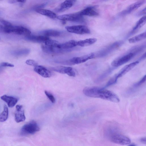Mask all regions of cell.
Listing matches in <instances>:
<instances>
[{
  "instance_id": "cell-1",
  "label": "cell",
  "mask_w": 146,
  "mask_h": 146,
  "mask_svg": "<svg viewBox=\"0 0 146 146\" xmlns=\"http://www.w3.org/2000/svg\"><path fill=\"white\" fill-rule=\"evenodd\" d=\"M83 92L85 95L89 97L99 98L115 103L118 102L120 101L115 94L103 88L86 87L83 89Z\"/></svg>"
},
{
  "instance_id": "cell-2",
  "label": "cell",
  "mask_w": 146,
  "mask_h": 146,
  "mask_svg": "<svg viewBox=\"0 0 146 146\" xmlns=\"http://www.w3.org/2000/svg\"><path fill=\"white\" fill-rule=\"evenodd\" d=\"M105 135L111 142L121 145L130 144V139L126 136L119 133L117 129L111 127L106 130Z\"/></svg>"
},
{
  "instance_id": "cell-3",
  "label": "cell",
  "mask_w": 146,
  "mask_h": 146,
  "mask_svg": "<svg viewBox=\"0 0 146 146\" xmlns=\"http://www.w3.org/2000/svg\"><path fill=\"white\" fill-rule=\"evenodd\" d=\"M40 127L36 122L32 120L25 124L22 127L20 134L23 136L34 134L40 130Z\"/></svg>"
},
{
  "instance_id": "cell-4",
  "label": "cell",
  "mask_w": 146,
  "mask_h": 146,
  "mask_svg": "<svg viewBox=\"0 0 146 146\" xmlns=\"http://www.w3.org/2000/svg\"><path fill=\"white\" fill-rule=\"evenodd\" d=\"M57 18L62 21H69L76 22L84 21L83 16L78 12L74 13L64 14L57 16Z\"/></svg>"
},
{
  "instance_id": "cell-5",
  "label": "cell",
  "mask_w": 146,
  "mask_h": 146,
  "mask_svg": "<svg viewBox=\"0 0 146 146\" xmlns=\"http://www.w3.org/2000/svg\"><path fill=\"white\" fill-rule=\"evenodd\" d=\"M69 32L78 34L83 35L90 33V31L86 26L82 25H78L66 26L65 27Z\"/></svg>"
},
{
  "instance_id": "cell-6",
  "label": "cell",
  "mask_w": 146,
  "mask_h": 146,
  "mask_svg": "<svg viewBox=\"0 0 146 146\" xmlns=\"http://www.w3.org/2000/svg\"><path fill=\"white\" fill-rule=\"evenodd\" d=\"M134 53L130 52L114 60L111 62V64L114 67L120 66L130 60L134 56Z\"/></svg>"
},
{
  "instance_id": "cell-7",
  "label": "cell",
  "mask_w": 146,
  "mask_h": 146,
  "mask_svg": "<svg viewBox=\"0 0 146 146\" xmlns=\"http://www.w3.org/2000/svg\"><path fill=\"white\" fill-rule=\"evenodd\" d=\"M41 48L45 52L49 54H56L70 51L71 49H62L46 45H42Z\"/></svg>"
},
{
  "instance_id": "cell-8",
  "label": "cell",
  "mask_w": 146,
  "mask_h": 146,
  "mask_svg": "<svg viewBox=\"0 0 146 146\" xmlns=\"http://www.w3.org/2000/svg\"><path fill=\"white\" fill-rule=\"evenodd\" d=\"M53 71L61 74H66L70 76L74 77L76 73L73 68L70 67L59 66L52 68Z\"/></svg>"
},
{
  "instance_id": "cell-9",
  "label": "cell",
  "mask_w": 146,
  "mask_h": 146,
  "mask_svg": "<svg viewBox=\"0 0 146 146\" xmlns=\"http://www.w3.org/2000/svg\"><path fill=\"white\" fill-rule=\"evenodd\" d=\"M95 54L94 53H91L80 57H75L69 60L72 64H78L84 63L88 60L94 58Z\"/></svg>"
},
{
  "instance_id": "cell-10",
  "label": "cell",
  "mask_w": 146,
  "mask_h": 146,
  "mask_svg": "<svg viewBox=\"0 0 146 146\" xmlns=\"http://www.w3.org/2000/svg\"><path fill=\"white\" fill-rule=\"evenodd\" d=\"M15 118L17 123L24 121L26 119L23 106L18 105L16 106Z\"/></svg>"
},
{
  "instance_id": "cell-11",
  "label": "cell",
  "mask_w": 146,
  "mask_h": 146,
  "mask_svg": "<svg viewBox=\"0 0 146 146\" xmlns=\"http://www.w3.org/2000/svg\"><path fill=\"white\" fill-rule=\"evenodd\" d=\"M76 0H66L62 3L55 9L57 12L64 11L71 7L75 3Z\"/></svg>"
},
{
  "instance_id": "cell-12",
  "label": "cell",
  "mask_w": 146,
  "mask_h": 146,
  "mask_svg": "<svg viewBox=\"0 0 146 146\" xmlns=\"http://www.w3.org/2000/svg\"><path fill=\"white\" fill-rule=\"evenodd\" d=\"M25 38L26 40L29 41L44 43L46 41L50 39L48 37L42 35H30L25 36Z\"/></svg>"
},
{
  "instance_id": "cell-13",
  "label": "cell",
  "mask_w": 146,
  "mask_h": 146,
  "mask_svg": "<svg viewBox=\"0 0 146 146\" xmlns=\"http://www.w3.org/2000/svg\"><path fill=\"white\" fill-rule=\"evenodd\" d=\"M139 62V61H137L125 66L120 70L118 73L116 74L117 78H118L124 75L133 69Z\"/></svg>"
},
{
  "instance_id": "cell-14",
  "label": "cell",
  "mask_w": 146,
  "mask_h": 146,
  "mask_svg": "<svg viewBox=\"0 0 146 146\" xmlns=\"http://www.w3.org/2000/svg\"><path fill=\"white\" fill-rule=\"evenodd\" d=\"M34 70L37 73L44 78H49L51 76L50 72L42 66L37 65L35 66Z\"/></svg>"
},
{
  "instance_id": "cell-15",
  "label": "cell",
  "mask_w": 146,
  "mask_h": 146,
  "mask_svg": "<svg viewBox=\"0 0 146 146\" xmlns=\"http://www.w3.org/2000/svg\"><path fill=\"white\" fill-rule=\"evenodd\" d=\"M1 100L6 102L9 108L13 107L18 101L19 99L15 97L4 95L1 97Z\"/></svg>"
},
{
  "instance_id": "cell-16",
  "label": "cell",
  "mask_w": 146,
  "mask_h": 146,
  "mask_svg": "<svg viewBox=\"0 0 146 146\" xmlns=\"http://www.w3.org/2000/svg\"><path fill=\"white\" fill-rule=\"evenodd\" d=\"M12 33L26 36L30 35L31 32L28 29L23 27L13 26Z\"/></svg>"
},
{
  "instance_id": "cell-17",
  "label": "cell",
  "mask_w": 146,
  "mask_h": 146,
  "mask_svg": "<svg viewBox=\"0 0 146 146\" xmlns=\"http://www.w3.org/2000/svg\"><path fill=\"white\" fill-rule=\"evenodd\" d=\"M143 0H140L130 5L122 13V14L126 15L136 10L140 7L143 3Z\"/></svg>"
},
{
  "instance_id": "cell-18",
  "label": "cell",
  "mask_w": 146,
  "mask_h": 146,
  "mask_svg": "<svg viewBox=\"0 0 146 146\" xmlns=\"http://www.w3.org/2000/svg\"><path fill=\"white\" fill-rule=\"evenodd\" d=\"M97 40V39L95 38H90L80 40L76 42V46L81 47L89 46L96 42Z\"/></svg>"
},
{
  "instance_id": "cell-19",
  "label": "cell",
  "mask_w": 146,
  "mask_h": 146,
  "mask_svg": "<svg viewBox=\"0 0 146 146\" xmlns=\"http://www.w3.org/2000/svg\"><path fill=\"white\" fill-rule=\"evenodd\" d=\"M79 13L83 16H95L98 15V13L91 7H88Z\"/></svg>"
},
{
  "instance_id": "cell-20",
  "label": "cell",
  "mask_w": 146,
  "mask_h": 146,
  "mask_svg": "<svg viewBox=\"0 0 146 146\" xmlns=\"http://www.w3.org/2000/svg\"><path fill=\"white\" fill-rule=\"evenodd\" d=\"M35 11L38 13L47 16L51 19H55L57 18V16L54 13L47 9H36Z\"/></svg>"
},
{
  "instance_id": "cell-21",
  "label": "cell",
  "mask_w": 146,
  "mask_h": 146,
  "mask_svg": "<svg viewBox=\"0 0 146 146\" xmlns=\"http://www.w3.org/2000/svg\"><path fill=\"white\" fill-rule=\"evenodd\" d=\"M40 34L42 35L46 36H58L61 34V32L59 31L53 30H46L41 31L40 32Z\"/></svg>"
},
{
  "instance_id": "cell-22",
  "label": "cell",
  "mask_w": 146,
  "mask_h": 146,
  "mask_svg": "<svg viewBox=\"0 0 146 146\" xmlns=\"http://www.w3.org/2000/svg\"><path fill=\"white\" fill-rule=\"evenodd\" d=\"M76 41L74 40H70L63 43H59L57 46V48L62 49H70L76 46Z\"/></svg>"
},
{
  "instance_id": "cell-23",
  "label": "cell",
  "mask_w": 146,
  "mask_h": 146,
  "mask_svg": "<svg viewBox=\"0 0 146 146\" xmlns=\"http://www.w3.org/2000/svg\"><path fill=\"white\" fill-rule=\"evenodd\" d=\"M146 17L144 16L141 18L137 22L135 26L133 28L131 33H134L140 29L146 23Z\"/></svg>"
},
{
  "instance_id": "cell-24",
  "label": "cell",
  "mask_w": 146,
  "mask_h": 146,
  "mask_svg": "<svg viewBox=\"0 0 146 146\" xmlns=\"http://www.w3.org/2000/svg\"><path fill=\"white\" fill-rule=\"evenodd\" d=\"M146 37V33L145 32L129 38L128 41L130 43H135L145 38Z\"/></svg>"
},
{
  "instance_id": "cell-25",
  "label": "cell",
  "mask_w": 146,
  "mask_h": 146,
  "mask_svg": "<svg viewBox=\"0 0 146 146\" xmlns=\"http://www.w3.org/2000/svg\"><path fill=\"white\" fill-rule=\"evenodd\" d=\"M8 117V109L7 106L5 105L3 110L0 114V122H3L6 121Z\"/></svg>"
},
{
  "instance_id": "cell-26",
  "label": "cell",
  "mask_w": 146,
  "mask_h": 146,
  "mask_svg": "<svg viewBox=\"0 0 146 146\" xmlns=\"http://www.w3.org/2000/svg\"><path fill=\"white\" fill-rule=\"evenodd\" d=\"M30 50L28 49H23L14 51L13 54L16 56H20L26 55L29 53Z\"/></svg>"
},
{
  "instance_id": "cell-27",
  "label": "cell",
  "mask_w": 146,
  "mask_h": 146,
  "mask_svg": "<svg viewBox=\"0 0 146 146\" xmlns=\"http://www.w3.org/2000/svg\"><path fill=\"white\" fill-rule=\"evenodd\" d=\"M44 43L46 45L57 48L59 43L56 41L51 40L50 39L46 41Z\"/></svg>"
},
{
  "instance_id": "cell-28",
  "label": "cell",
  "mask_w": 146,
  "mask_h": 146,
  "mask_svg": "<svg viewBox=\"0 0 146 146\" xmlns=\"http://www.w3.org/2000/svg\"><path fill=\"white\" fill-rule=\"evenodd\" d=\"M118 79L115 74L109 80L106 84V87H108L115 84L116 82Z\"/></svg>"
},
{
  "instance_id": "cell-29",
  "label": "cell",
  "mask_w": 146,
  "mask_h": 146,
  "mask_svg": "<svg viewBox=\"0 0 146 146\" xmlns=\"http://www.w3.org/2000/svg\"><path fill=\"white\" fill-rule=\"evenodd\" d=\"M44 93L46 96L52 103H54L55 102V99L52 94L46 91H45Z\"/></svg>"
},
{
  "instance_id": "cell-30",
  "label": "cell",
  "mask_w": 146,
  "mask_h": 146,
  "mask_svg": "<svg viewBox=\"0 0 146 146\" xmlns=\"http://www.w3.org/2000/svg\"><path fill=\"white\" fill-rule=\"evenodd\" d=\"M26 63L27 65L34 66L35 67L38 65V64L36 61L31 59L27 60L26 61Z\"/></svg>"
},
{
  "instance_id": "cell-31",
  "label": "cell",
  "mask_w": 146,
  "mask_h": 146,
  "mask_svg": "<svg viewBox=\"0 0 146 146\" xmlns=\"http://www.w3.org/2000/svg\"><path fill=\"white\" fill-rule=\"evenodd\" d=\"M146 75H145L141 80L134 85V87H138L144 83L146 81Z\"/></svg>"
},
{
  "instance_id": "cell-32",
  "label": "cell",
  "mask_w": 146,
  "mask_h": 146,
  "mask_svg": "<svg viewBox=\"0 0 146 146\" xmlns=\"http://www.w3.org/2000/svg\"><path fill=\"white\" fill-rule=\"evenodd\" d=\"M0 22L2 23L4 26H8L12 25V24L10 23L2 18H0Z\"/></svg>"
},
{
  "instance_id": "cell-33",
  "label": "cell",
  "mask_w": 146,
  "mask_h": 146,
  "mask_svg": "<svg viewBox=\"0 0 146 146\" xmlns=\"http://www.w3.org/2000/svg\"><path fill=\"white\" fill-rule=\"evenodd\" d=\"M0 65L2 67H14L13 64L7 62H2L0 64Z\"/></svg>"
},
{
  "instance_id": "cell-34",
  "label": "cell",
  "mask_w": 146,
  "mask_h": 146,
  "mask_svg": "<svg viewBox=\"0 0 146 146\" xmlns=\"http://www.w3.org/2000/svg\"><path fill=\"white\" fill-rule=\"evenodd\" d=\"M26 0H9V2L11 4H13L17 2L25 3Z\"/></svg>"
},
{
  "instance_id": "cell-35",
  "label": "cell",
  "mask_w": 146,
  "mask_h": 146,
  "mask_svg": "<svg viewBox=\"0 0 146 146\" xmlns=\"http://www.w3.org/2000/svg\"><path fill=\"white\" fill-rule=\"evenodd\" d=\"M140 141L143 143L146 144V139L145 137H143L140 139Z\"/></svg>"
},
{
  "instance_id": "cell-36",
  "label": "cell",
  "mask_w": 146,
  "mask_h": 146,
  "mask_svg": "<svg viewBox=\"0 0 146 146\" xmlns=\"http://www.w3.org/2000/svg\"><path fill=\"white\" fill-rule=\"evenodd\" d=\"M1 25H0V26H1Z\"/></svg>"
}]
</instances>
